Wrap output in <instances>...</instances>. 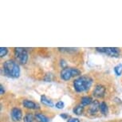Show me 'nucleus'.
I'll return each instance as SVG.
<instances>
[{"mask_svg": "<svg viewBox=\"0 0 122 122\" xmlns=\"http://www.w3.org/2000/svg\"><path fill=\"white\" fill-rule=\"evenodd\" d=\"M93 84V79L89 76H80L73 81V86L77 93H83L88 91Z\"/></svg>", "mask_w": 122, "mask_h": 122, "instance_id": "f257e3e1", "label": "nucleus"}, {"mask_svg": "<svg viewBox=\"0 0 122 122\" xmlns=\"http://www.w3.org/2000/svg\"><path fill=\"white\" fill-rule=\"evenodd\" d=\"M3 70L6 77L11 78H18L20 76V67L18 63L13 60H7L3 63Z\"/></svg>", "mask_w": 122, "mask_h": 122, "instance_id": "f03ea898", "label": "nucleus"}, {"mask_svg": "<svg viewBox=\"0 0 122 122\" xmlns=\"http://www.w3.org/2000/svg\"><path fill=\"white\" fill-rule=\"evenodd\" d=\"M81 71L76 68H69L66 67L62 69L60 73V77L63 81H70L73 77H77L81 75Z\"/></svg>", "mask_w": 122, "mask_h": 122, "instance_id": "7ed1b4c3", "label": "nucleus"}, {"mask_svg": "<svg viewBox=\"0 0 122 122\" xmlns=\"http://www.w3.org/2000/svg\"><path fill=\"white\" fill-rule=\"evenodd\" d=\"M15 56L21 64H26L28 61V53L24 48L16 47L15 48Z\"/></svg>", "mask_w": 122, "mask_h": 122, "instance_id": "20e7f679", "label": "nucleus"}, {"mask_svg": "<svg viewBox=\"0 0 122 122\" xmlns=\"http://www.w3.org/2000/svg\"><path fill=\"white\" fill-rule=\"evenodd\" d=\"M96 50L97 51L102 53V54H105L108 55V56L112 57H118L120 55V53H121L120 49L117 47H97Z\"/></svg>", "mask_w": 122, "mask_h": 122, "instance_id": "39448f33", "label": "nucleus"}, {"mask_svg": "<svg viewBox=\"0 0 122 122\" xmlns=\"http://www.w3.org/2000/svg\"><path fill=\"white\" fill-rule=\"evenodd\" d=\"M10 116H11V119H12L13 121L19 122L22 118V112L19 108L15 107L11 109Z\"/></svg>", "mask_w": 122, "mask_h": 122, "instance_id": "423d86ee", "label": "nucleus"}, {"mask_svg": "<svg viewBox=\"0 0 122 122\" xmlns=\"http://www.w3.org/2000/svg\"><path fill=\"white\" fill-rule=\"evenodd\" d=\"M105 92H106V88H105L104 86H102V85L99 84V85H97L95 86V88H94L93 95L97 98H101L105 96Z\"/></svg>", "mask_w": 122, "mask_h": 122, "instance_id": "0eeeda50", "label": "nucleus"}, {"mask_svg": "<svg viewBox=\"0 0 122 122\" xmlns=\"http://www.w3.org/2000/svg\"><path fill=\"white\" fill-rule=\"evenodd\" d=\"M22 105L26 109H40L39 105L38 104H36L35 102L30 100H24L22 101Z\"/></svg>", "mask_w": 122, "mask_h": 122, "instance_id": "6e6552de", "label": "nucleus"}, {"mask_svg": "<svg viewBox=\"0 0 122 122\" xmlns=\"http://www.w3.org/2000/svg\"><path fill=\"white\" fill-rule=\"evenodd\" d=\"M98 110H100V103L98 102V101H93V103L90 105V107L89 109V114L94 115L97 112Z\"/></svg>", "mask_w": 122, "mask_h": 122, "instance_id": "1a4fd4ad", "label": "nucleus"}, {"mask_svg": "<svg viewBox=\"0 0 122 122\" xmlns=\"http://www.w3.org/2000/svg\"><path fill=\"white\" fill-rule=\"evenodd\" d=\"M34 117L38 122H50V119L46 116V115L41 113V112H37L34 115Z\"/></svg>", "mask_w": 122, "mask_h": 122, "instance_id": "9d476101", "label": "nucleus"}, {"mask_svg": "<svg viewBox=\"0 0 122 122\" xmlns=\"http://www.w3.org/2000/svg\"><path fill=\"white\" fill-rule=\"evenodd\" d=\"M93 99L90 97L86 96V97H82L81 99V105L82 106H86V105H90L93 103Z\"/></svg>", "mask_w": 122, "mask_h": 122, "instance_id": "9b49d317", "label": "nucleus"}, {"mask_svg": "<svg viewBox=\"0 0 122 122\" xmlns=\"http://www.w3.org/2000/svg\"><path fill=\"white\" fill-rule=\"evenodd\" d=\"M41 102H42L43 105H46V106H50V107L54 106V103H53V101L45 95H42V97H41Z\"/></svg>", "mask_w": 122, "mask_h": 122, "instance_id": "f8f14e48", "label": "nucleus"}, {"mask_svg": "<svg viewBox=\"0 0 122 122\" xmlns=\"http://www.w3.org/2000/svg\"><path fill=\"white\" fill-rule=\"evenodd\" d=\"M73 113H75L76 115H81L84 112V106H82L81 105H78L76 107H74V109H73Z\"/></svg>", "mask_w": 122, "mask_h": 122, "instance_id": "ddd939ff", "label": "nucleus"}, {"mask_svg": "<svg viewBox=\"0 0 122 122\" xmlns=\"http://www.w3.org/2000/svg\"><path fill=\"white\" fill-rule=\"evenodd\" d=\"M100 111L102 114L106 115L108 113V105L105 101L100 103Z\"/></svg>", "mask_w": 122, "mask_h": 122, "instance_id": "4468645a", "label": "nucleus"}, {"mask_svg": "<svg viewBox=\"0 0 122 122\" xmlns=\"http://www.w3.org/2000/svg\"><path fill=\"white\" fill-rule=\"evenodd\" d=\"M33 121H34V116L32 113L27 112V113L24 116V118H23L24 122H33Z\"/></svg>", "mask_w": 122, "mask_h": 122, "instance_id": "2eb2a0df", "label": "nucleus"}, {"mask_svg": "<svg viewBox=\"0 0 122 122\" xmlns=\"http://www.w3.org/2000/svg\"><path fill=\"white\" fill-rule=\"evenodd\" d=\"M114 72L117 76H121L122 73V64H118L114 67Z\"/></svg>", "mask_w": 122, "mask_h": 122, "instance_id": "dca6fc26", "label": "nucleus"}, {"mask_svg": "<svg viewBox=\"0 0 122 122\" xmlns=\"http://www.w3.org/2000/svg\"><path fill=\"white\" fill-rule=\"evenodd\" d=\"M8 53V48L6 47H0V57H5Z\"/></svg>", "mask_w": 122, "mask_h": 122, "instance_id": "f3484780", "label": "nucleus"}, {"mask_svg": "<svg viewBox=\"0 0 122 122\" xmlns=\"http://www.w3.org/2000/svg\"><path fill=\"white\" fill-rule=\"evenodd\" d=\"M64 106H65V105H64V103L62 102V101H57V102L56 103V105H55V107L57 108V109H62Z\"/></svg>", "mask_w": 122, "mask_h": 122, "instance_id": "a211bd4d", "label": "nucleus"}, {"mask_svg": "<svg viewBox=\"0 0 122 122\" xmlns=\"http://www.w3.org/2000/svg\"><path fill=\"white\" fill-rule=\"evenodd\" d=\"M58 50L62 52H70V51H75L74 48H58Z\"/></svg>", "mask_w": 122, "mask_h": 122, "instance_id": "6ab92c4d", "label": "nucleus"}, {"mask_svg": "<svg viewBox=\"0 0 122 122\" xmlns=\"http://www.w3.org/2000/svg\"><path fill=\"white\" fill-rule=\"evenodd\" d=\"M67 122H80V121L77 118H70L67 121Z\"/></svg>", "mask_w": 122, "mask_h": 122, "instance_id": "aec40b11", "label": "nucleus"}, {"mask_svg": "<svg viewBox=\"0 0 122 122\" xmlns=\"http://www.w3.org/2000/svg\"><path fill=\"white\" fill-rule=\"evenodd\" d=\"M0 93H1V95H3L4 93H5V89H4L3 88V86H0Z\"/></svg>", "mask_w": 122, "mask_h": 122, "instance_id": "412c9836", "label": "nucleus"}, {"mask_svg": "<svg viewBox=\"0 0 122 122\" xmlns=\"http://www.w3.org/2000/svg\"><path fill=\"white\" fill-rule=\"evenodd\" d=\"M60 117H62L63 119H66V120L69 118V116H68L67 114H66V113H62V114H61V115H60Z\"/></svg>", "mask_w": 122, "mask_h": 122, "instance_id": "4be33fe9", "label": "nucleus"}]
</instances>
